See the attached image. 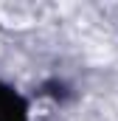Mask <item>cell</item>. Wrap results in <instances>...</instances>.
<instances>
[{
    "label": "cell",
    "mask_w": 118,
    "mask_h": 121,
    "mask_svg": "<svg viewBox=\"0 0 118 121\" xmlns=\"http://www.w3.org/2000/svg\"><path fill=\"white\" fill-rule=\"evenodd\" d=\"M0 23H3V26H14V28H25V26H31V17L23 9L0 6Z\"/></svg>",
    "instance_id": "1"
}]
</instances>
